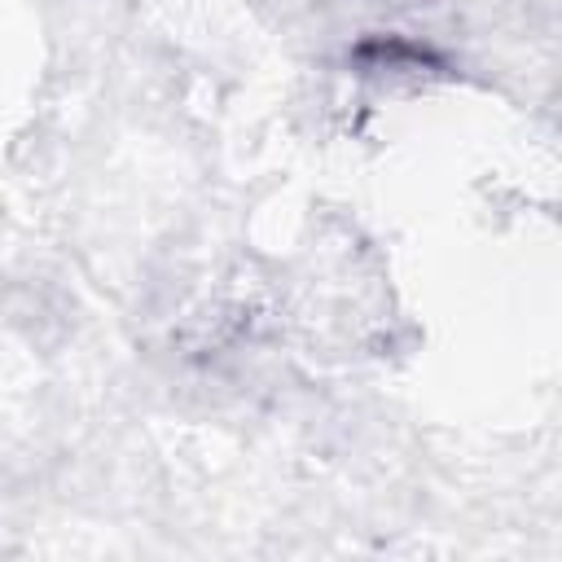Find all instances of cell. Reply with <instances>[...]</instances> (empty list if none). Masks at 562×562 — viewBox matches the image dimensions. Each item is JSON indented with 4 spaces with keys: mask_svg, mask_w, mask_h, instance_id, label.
<instances>
[{
    "mask_svg": "<svg viewBox=\"0 0 562 562\" xmlns=\"http://www.w3.org/2000/svg\"><path fill=\"white\" fill-rule=\"evenodd\" d=\"M351 61L369 75H430V70H443V57L408 35H369L351 48Z\"/></svg>",
    "mask_w": 562,
    "mask_h": 562,
    "instance_id": "6da1fadb",
    "label": "cell"
}]
</instances>
